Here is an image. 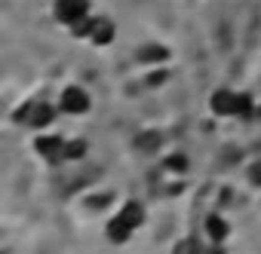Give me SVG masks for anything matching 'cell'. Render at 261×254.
I'll return each instance as SVG.
<instances>
[{
	"instance_id": "8",
	"label": "cell",
	"mask_w": 261,
	"mask_h": 254,
	"mask_svg": "<svg viewBox=\"0 0 261 254\" xmlns=\"http://www.w3.org/2000/svg\"><path fill=\"white\" fill-rule=\"evenodd\" d=\"M136 227H129L123 217H117V214H111L108 217V224H105V239L111 242V245H117V248H123V245H129L136 239Z\"/></svg>"
},
{
	"instance_id": "4",
	"label": "cell",
	"mask_w": 261,
	"mask_h": 254,
	"mask_svg": "<svg viewBox=\"0 0 261 254\" xmlns=\"http://www.w3.org/2000/svg\"><path fill=\"white\" fill-rule=\"evenodd\" d=\"M92 16V0H53V22L65 31Z\"/></svg>"
},
{
	"instance_id": "11",
	"label": "cell",
	"mask_w": 261,
	"mask_h": 254,
	"mask_svg": "<svg viewBox=\"0 0 261 254\" xmlns=\"http://www.w3.org/2000/svg\"><path fill=\"white\" fill-rule=\"evenodd\" d=\"M206 239L203 236H181L175 245H172V251L169 254H206Z\"/></svg>"
},
{
	"instance_id": "10",
	"label": "cell",
	"mask_w": 261,
	"mask_h": 254,
	"mask_svg": "<svg viewBox=\"0 0 261 254\" xmlns=\"http://www.w3.org/2000/svg\"><path fill=\"white\" fill-rule=\"evenodd\" d=\"M160 169H163L166 175H188V172H191V156H188L185 150H169V153H163Z\"/></svg>"
},
{
	"instance_id": "6",
	"label": "cell",
	"mask_w": 261,
	"mask_h": 254,
	"mask_svg": "<svg viewBox=\"0 0 261 254\" xmlns=\"http://www.w3.org/2000/svg\"><path fill=\"white\" fill-rule=\"evenodd\" d=\"M200 236L206 239V245H227L230 236H233V224L221 211H209L203 217V233Z\"/></svg>"
},
{
	"instance_id": "14",
	"label": "cell",
	"mask_w": 261,
	"mask_h": 254,
	"mask_svg": "<svg viewBox=\"0 0 261 254\" xmlns=\"http://www.w3.org/2000/svg\"><path fill=\"white\" fill-rule=\"evenodd\" d=\"M206 254H227V245H209Z\"/></svg>"
},
{
	"instance_id": "12",
	"label": "cell",
	"mask_w": 261,
	"mask_h": 254,
	"mask_svg": "<svg viewBox=\"0 0 261 254\" xmlns=\"http://www.w3.org/2000/svg\"><path fill=\"white\" fill-rule=\"evenodd\" d=\"M86 153H89V144H86V141L68 138V144H65V163H77V160H83Z\"/></svg>"
},
{
	"instance_id": "5",
	"label": "cell",
	"mask_w": 261,
	"mask_h": 254,
	"mask_svg": "<svg viewBox=\"0 0 261 254\" xmlns=\"http://www.w3.org/2000/svg\"><path fill=\"white\" fill-rule=\"evenodd\" d=\"M114 40H117V22L108 19V16H95V13H92L89 31H86V40H83V43H89V46H95V49H108Z\"/></svg>"
},
{
	"instance_id": "9",
	"label": "cell",
	"mask_w": 261,
	"mask_h": 254,
	"mask_svg": "<svg viewBox=\"0 0 261 254\" xmlns=\"http://www.w3.org/2000/svg\"><path fill=\"white\" fill-rule=\"evenodd\" d=\"M117 217H123L129 227H136V230H142L145 224H148V208H145V202L142 199H123L120 205H117V211H114Z\"/></svg>"
},
{
	"instance_id": "7",
	"label": "cell",
	"mask_w": 261,
	"mask_h": 254,
	"mask_svg": "<svg viewBox=\"0 0 261 254\" xmlns=\"http://www.w3.org/2000/svg\"><path fill=\"white\" fill-rule=\"evenodd\" d=\"M237 101H240V89L218 86V89L209 95V110H212V116H218V119H237Z\"/></svg>"
},
{
	"instance_id": "1",
	"label": "cell",
	"mask_w": 261,
	"mask_h": 254,
	"mask_svg": "<svg viewBox=\"0 0 261 254\" xmlns=\"http://www.w3.org/2000/svg\"><path fill=\"white\" fill-rule=\"evenodd\" d=\"M13 116H16L19 125H25V129H31V132H46V129H53V122L62 116V110H59V104H53L46 98H28L25 104L16 107Z\"/></svg>"
},
{
	"instance_id": "2",
	"label": "cell",
	"mask_w": 261,
	"mask_h": 254,
	"mask_svg": "<svg viewBox=\"0 0 261 254\" xmlns=\"http://www.w3.org/2000/svg\"><path fill=\"white\" fill-rule=\"evenodd\" d=\"M56 104H59V110H62L65 116H86V113L92 110V95H89L86 86H80V83H68V86L59 89Z\"/></svg>"
},
{
	"instance_id": "13",
	"label": "cell",
	"mask_w": 261,
	"mask_h": 254,
	"mask_svg": "<svg viewBox=\"0 0 261 254\" xmlns=\"http://www.w3.org/2000/svg\"><path fill=\"white\" fill-rule=\"evenodd\" d=\"M249 181H252V184H258V187H261V163H258V166H252V169H249Z\"/></svg>"
},
{
	"instance_id": "3",
	"label": "cell",
	"mask_w": 261,
	"mask_h": 254,
	"mask_svg": "<svg viewBox=\"0 0 261 254\" xmlns=\"http://www.w3.org/2000/svg\"><path fill=\"white\" fill-rule=\"evenodd\" d=\"M65 144L68 138L65 135H56V132H34V141H31V150L46 163V166H59L65 163Z\"/></svg>"
}]
</instances>
